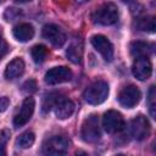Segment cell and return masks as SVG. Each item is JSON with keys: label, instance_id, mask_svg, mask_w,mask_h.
I'll return each mask as SVG.
<instances>
[{"label": "cell", "instance_id": "26", "mask_svg": "<svg viewBox=\"0 0 156 156\" xmlns=\"http://www.w3.org/2000/svg\"><path fill=\"white\" fill-rule=\"evenodd\" d=\"M7 52H9V45H7L6 40L2 37H0V61L5 57V55Z\"/></svg>", "mask_w": 156, "mask_h": 156}, {"label": "cell", "instance_id": "22", "mask_svg": "<svg viewBox=\"0 0 156 156\" xmlns=\"http://www.w3.org/2000/svg\"><path fill=\"white\" fill-rule=\"evenodd\" d=\"M10 136H11V133H10L9 129H2L0 132V156L6 154V149L5 147H6V144H7L9 139H10Z\"/></svg>", "mask_w": 156, "mask_h": 156}, {"label": "cell", "instance_id": "30", "mask_svg": "<svg viewBox=\"0 0 156 156\" xmlns=\"http://www.w3.org/2000/svg\"><path fill=\"white\" fill-rule=\"evenodd\" d=\"M1 1H2V0H0V2H1Z\"/></svg>", "mask_w": 156, "mask_h": 156}, {"label": "cell", "instance_id": "9", "mask_svg": "<svg viewBox=\"0 0 156 156\" xmlns=\"http://www.w3.org/2000/svg\"><path fill=\"white\" fill-rule=\"evenodd\" d=\"M90 43L94 46V49L104 57L105 61H112L113 58V45L111 44V41L101 34H96L93 35L90 38Z\"/></svg>", "mask_w": 156, "mask_h": 156}, {"label": "cell", "instance_id": "3", "mask_svg": "<svg viewBox=\"0 0 156 156\" xmlns=\"http://www.w3.org/2000/svg\"><path fill=\"white\" fill-rule=\"evenodd\" d=\"M80 136L85 143H96L100 136V122L98 115H90L82 124L80 129Z\"/></svg>", "mask_w": 156, "mask_h": 156}, {"label": "cell", "instance_id": "29", "mask_svg": "<svg viewBox=\"0 0 156 156\" xmlns=\"http://www.w3.org/2000/svg\"><path fill=\"white\" fill-rule=\"evenodd\" d=\"M76 2H78V4H83V2H85V1H88V0H74Z\"/></svg>", "mask_w": 156, "mask_h": 156}, {"label": "cell", "instance_id": "1", "mask_svg": "<svg viewBox=\"0 0 156 156\" xmlns=\"http://www.w3.org/2000/svg\"><path fill=\"white\" fill-rule=\"evenodd\" d=\"M91 20L94 23L101 24V26L115 24L118 21V9L115 4L106 2L93 12Z\"/></svg>", "mask_w": 156, "mask_h": 156}, {"label": "cell", "instance_id": "8", "mask_svg": "<svg viewBox=\"0 0 156 156\" xmlns=\"http://www.w3.org/2000/svg\"><path fill=\"white\" fill-rule=\"evenodd\" d=\"M140 99H141V93L135 85H127L118 94V101L126 108H132L136 106Z\"/></svg>", "mask_w": 156, "mask_h": 156}, {"label": "cell", "instance_id": "15", "mask_svg": "<svg viewBox=\"0 0 156 156\" xmlns=\"http://www.w3.org/2000/svg\"><path fill=\"white\" fill-rule=\"evenodd\" d=\"M12 33L16 40L21 43H26L34 37V28L29 23H20L13 28Z\"/></svg>", "mask_w": 156, "mask_h": 156}, {"label": "cell", "instance_id": "24", "mask_svg": "<svg viewBox=\"0 0 156 156\" xmlns=\"http://www.w3.org/2000/svg\"><path fill=\"white\" fill-rule=\"evenodd\" d=\"M37 88H38V85H37V82H35L34 79H28V80H26V82L23 83V85H22V90H23L24 93H27V94H33V93H35V91H37Z\"/></svg>", "mask_w": 156, "mask_h": 156}, {"label": "cell", "instance_id": "2", "mask_svg": "<svg viewBox=\"0 0 156 156\" xmlns=\"http://www.w3.org/2000/svg\"><path fill=\"white\" fill-rule=\"evenodd\" d=\"M108 91H110L108 84L105 80H98L84 90L83 98L90 105H99L107 99Z\"/></svg>", "mask_w": 156, "mask_h": 156}, {"label": "cell", "instance_id": "19", "mask_svg": "<svg viewBox=\"0 0 156 156\" xmlns=\"http://www.w3.org/2000/svg\"><path fill=\"white\" fill-rule=\"evenodd\" d=\"M30 55L35 63H41L48 56V49L44 45H34L30 50Z\"/></svg>", "mask_w": 156, "mask_h": 156}, {"label": "cell", "instance_id": "14", "mask_svg": "<svg viewBox=\"0 0 156 156\" xmlns=\"http://www.w3.org/2000/svg\"><path fill=\"white\" fill-rule=\"evenodd\" d=\"M23 72H24V62L22 58L16 57L6 66L4 76L7 80H13V79L21 77L23 74Z\"/></svg>", "mask_w": 156, "mask_h": 156}, {"label": "cell", "instance_id": "5", "mask_svg": "<svg viewBox=\"0 0 156 156\" xmlns=\"http://www.w3.org/2000/svg\"><path fill=\"white\" fill-rule=\"evenodd\" d=\"M34 107H35V102H34V99L28 96L23 100L18 112L13 117V126L16 128H21L23 127L24 124H27L29 122V119L32 118L33 116V112H34Z\"/></svg>", "mask_w": 156, "mask_h": 156}, {"label": "cell", "instance_id": "17", "mask_svg": "<svg viewBox=\"0 0 156 156\" xmlns=\"http://www.w3.org/2000/svg\"><path fill=\"white\" fill-rule=\"evenodd\" d=\"M66 55L68 57V60L73 63H80L82 61V57H83V46L80 44V41H73L67 51H66Z\"/></svg>", "mask_w": 156, "mask_h": 156}, {"label": "cell", "instance_id": "11", "mask_svg": "<svg viewBox=\"0 0 156 156\" xmlns=\"http://www.w3.org/2000/svg\"><path fill=\"white\" fill-rule=\"evenodd\" d=\"M43 38L46 39L51 45L60 48L65 44L66 41V34L63 33V30L56 26V24H46L43 27Z\"/></svg>", "mask_w": 156, "mask_h": 156}, {"label": "cell", "instance_id": "21", "mask_svg": "<svg viewBox=\"0 0 156 156\" xmlns=\"http://www.w3.org/2000/svg\"><path fill=\"white\" fill-rule=\"evenodd\" d=\"M138 28L140 30L144 32H155V20L154 17H145V18H140L138 21Z\"/></svg>", "mask_w": 156, "mask_h": 156}, {"label": "cell", "instance_id": "16", "mask_svg": "<svg viewBox=\"0 0 156 156\" xmlns=\"http://www.w3.org/2000/svg\"><path fill=\"white\" fill-rule=\"evenodd\" d=\"M152 52V45H150L146 41H133L130 44V54L136 57H149V55Z\"/></svg>", "mask_w": 156, "mask_h": 156}, {"label": "cell", "instance_id": "28", "mask_svg": "<svg viewBox=\"0 0 156 156\" xmlns=\"http://www.w3.org/2000/svg\"><path fill=\"white\" fill-rule=\"evenodd\" d=\"M15 1L21 2V4H24V2H28V1H30V0H15Z\"/></svg>", "mask_w": 156, "mask_h": 156}, {"label": "cell", "instance_id": "20", "mask_svg": "<svg viewBox=\"0 0 156 156\" xmlns=\"http://www.w3.org/2000/svg\"><path fill=\"white\" fill-rule=\"evenodd\" d=\"M61 94L58 93H51L49 95H46L44 98V101H43V112H49L51 108H54L55 104L61 99Z\"/></svg>", "mask_w": 156, "mask_h": 156}, {"label": "cell", "instance_id": "12", "mask_svg": "<svg viewBox=\"0 0 156 156\" xmlns=\"http://www.w3.org/2000/svg\"><path fill=\"white\" fill-rule=\"evenodd\" d=\"M133 76L139 80H146L152 73V65L149 57H136L132 66Z\"/></svg>", "mask_w": 156, "mask_h": 156}, {"label": "cell", "instance_id": "7", "mask_svg": "<svg viewBox=\"0 0 156 156\" xmlns=\"http://www.w3.org/2000/svg\"><path fill=\"white\" fill-rule=\"evenodd\" d=\"M102 127L107 133H117L124 128L123 116L116 110H108L104 113Z\"/></svg>", "mask_w": 156, "mask_h": 156}, {"label": "cell", "instance_id": "6", "mask_svg": "<svg viewBox=\"0 0 156 156\" xmlns=\"http://www.w3.org/2000/svg\"><path fill=\"white\" fill-rule=\"evenodd\" d=\"M72 71L66 66H58L50 68L44 77V80L49 85H55L65 82H69L72 79Z\"/></svg>", "mask_w": 156, "mask_h": 156}, {"label": "cell", "instance_id": "4", "mask_svg": "<svg viewBox=\"0 0 156 156\" xmlns=\"http://www.w3.org/2000/svg\"><path fill=\"white\" fill-rule=\"evenodd\" d=\"M68 140L62 135H54L43 143L41 152L44 155H63L68 150Z\"/></svg>", "mask_w": 156, "mask_h": 156}, {"label": "cell", "instance_id": "23", "mask_svg": "<svg viewBox=\"0 0 156 156\" xmlns=\"http://www.w3.org/2000/svg\"><path fill=\"white\" fill-rule=\"evenodd\" d=\"M21 16V11L18 9H15V7H9L6 9L5 13H4V18L7 21V22H12L15 20H17L18 17Z\"/></svg>", "mask_w": 156, "mask_h": 156}, {"label": "cell", "instance_id": "18", "mask_svg": "<svg viewBox=\"0 0 156 156\" xmlns=\"http://www.w3.org/2000/svg\"><path fill=\"white\" fill-rule=\"evenodd\" d=\"M35 140V135L33 132H24L22 133L17 139H16V145L21 149H28L34 144Z\"/></svg>", "mask_w": 156, "mask_h": 156}, {"label": "cell", "instance_id": "10", "mask_svg": "<svg viewBox=\"0 0 156 156\" xmlns=\"http://www.w3.org/2000/svg\"><path fill=\"white\" fill-rule=\"evenodd\" d=\"M151 130L150 122L144 116H138L130 122V134L136 140H143L149 136Z\"/></svg>", "mask_w": 156, "mask_h": 156}, {"label": "cell", "instance_id": "25", "mask_svg": "<svg viewBox=\"0 0 156 156\" xmlns=\"http://www.w3.org/2000/svg\"><path fill=\"white\" fill-rule=\"evenodd\" d=\"M149 105H150V115L152 118H155L156 112H155V87H151L149 91Z\"/></svg>", "mask_w": 156, "mask_h": 156}, {"label": "cell", "instance_id": "13", "mask_svg": "<svg viewBox=\"0 0 156 156\" xmlns=\"http://www.w3.org/2000/svg\"><path fill=\"white\" fill-rule=\"evenodd\" d=\"M54 111H55V116L60 119H66L68 117L72 116L73 111H74V104L72 100L69 99H65L61 98L54 106Z\"/></svg>", "mask_w": 156, "mask_h": 156}, {"label": "cell", "instance_id": "27", "mask_svg": "<svg viewBox=\"0 0 156 156\" xmlns=\"http://www.w3.org/2000/svg\"><path fill=\"white\" fill-rule=\"evenodd\" d=\"M9 105H10V99L7 96H0V112L6 111Z\"/></svg>", "mask_w": 156, "mask_h": 156}]
</instances>
